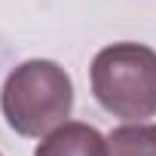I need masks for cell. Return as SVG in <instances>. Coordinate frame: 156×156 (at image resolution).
<instances>
[{
	"instance_id": "6da1fadb",
	"label": "cell",
	"mask_w": 156,
	"mask_h": 156,
	"mask_svg": "<svg viewBox=\"0 0 156 156\" xmlns=\"http://www.w3.org/2000/svg\"><path fill=\"white\" fill-rule=\"evenodd\" d=\"M0 107L12 132L25 138H46L67 122L73 110V83L61 64L31 58L6 76Z\"/></svg>"
},
{
	"instance_id": "7a4b0ae2",
	"label": "cell",
	"mask_w": 156,
	"mask_h": 156,
	"mask_svg": "<svg viewBox=\"0 0 156 156\" xmlns=\"http://www.w3.org/2000/svg\"><path fill=\"white\" fill-rule=\"evenodd\" d=\"M95 101L126 119L144 122L156 116V52L144 43H113L92 58Z\"/></svg>"
},
{
	"instance_id": "3957f363",
	"label": "cell",
	"mask_w": 156,
	"mask_h": 156,
	"mask_svg": "<svg viewBox=\"0 0 156 156\" xmlns=\"http://www.w3.org/2000/svg\"><path fill=\"white\" fill-rule=\"evenodd\" d=\"M34 156H107V138L89 122H64L37 144Z\"/></svg>"
},
{
	"instance_id": "277c9868",
	"label": "cell",
	"mask_w": 156,
	"mask_h": 156,
	"mask_svg": "<svg viewBox=\"0 0 156 156\" xmlns=\"http://www.w3.org/2000/svg\"><path fill=\"white\" fill-rule=\"evenodd\" d=\"M107 156H156V126L129 122L107 135Z\"/></svg>"
}]
</instances>
